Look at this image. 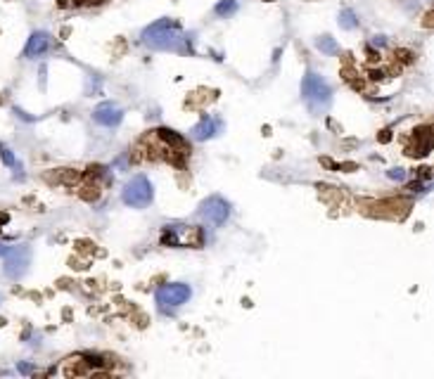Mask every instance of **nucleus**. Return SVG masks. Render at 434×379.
<instances>
[{"label":"nucleus","instance_id":"5","mask_svg":"<svg viewBox=\"0 0 434 379\" xmlns=\"http://www.w3.org/2000/svg\"><path fill=\"white\" fill-rule=\"evenodd\" d=\"M155 197V190H152V182L145 178V175H135L131 180L126 182L124 187V202L133 209H142L148 206Z\"/></svg>","mask_w":434,"mask_h":379},{"label":"nucleus","instance_id":"3","mask_svg":"<svg viewBox=\"0 0 434 379\" xmlns=\"http://www.w3.org/2000/svg\"><path fill=\"white\" fill-rule=\"evenodd\" d=\"M164 247H192L199 249L204 244V233L197 225H183V223H171L162 230Z\"/></svg>","mask_w":434,"mask_h":379},{"label":"nucleus","instance_id":"8","mask_svg":"<svg viewBox=\"0 0 434 379\" xmlns=\"http://www.w3.org/2000/svg\"><path fill=\"white\" fill-rule=\"evenodd\" d=\"M93 119H95L100 126H107V128H112V126L121 124L124 111H121V107H117V104L102 102L100 107H95V111H93Z\"/></svg>","mask_w":434,"mask_h":379},{"label":"nucleus","instance_id":"19","mask_svg":"<svg viewBox=\"0 0 434 379\" xmlns=\"http://www.w3.org/2000/svg\"><path fill=\"white\" fill-rule=\"evenodd\" d=\"M31 370H33V367H31V365H24V363L19 365V372H24V374H26V372H31Z\"/></svg>","mask_w":434,"mask_h":379},{"label":"nucleus","instance_id":"17","mask_svg":"<svg viewBox=\"0 0 434 379\" xmlns=\"http://www.w3.org/2000/svg\"><path fill=\"white\" fill-rule=\"evenodd\" d=\"M425 187H427V185H420V182H413V185H408V190H411V192H418V195H420V192H425Z\"/></svg>","mask_w":434,"mask_h":379},{"label":"nucleus","instance_id":"13","mask_svg":"<svg viewBox=\"0 0 434 379\" xmlns=\"http://www.w3.org/2000/svg\"><path fill=\"white\" fill-rule=\"evenodd\" d=\"M318 48H320L323 52H328V55H337L339 52V45L335 43V38H330V36L318 38Z\"/></svg>","mask_w":434,"mask_h":379},{"label":"nucleus","instance_id":"20","mask_svg":"<svg viewBox=\"0 0 434 379\" xmlns=\"http://www.w3.org/2000/svg\"><path fill=\"white\" fill-rule=\"evenodd\" d=\"M373 45H384V38L382 36H375V38H373Z\"/></svg>","mask_w":434,"mask_h":379},{"label":"nucleus","instance_id":"11","mask_svg":"<svg viewBox=\"0 0 434 379\" xmlns=\"http://www.w3.org/2000/svg\"><path fill=\"white\" fill-rule=\"evenodd\" d=\"M418 138L420 142H415V147H408V154L411 157H427L429 154V149H432V140H429V126H425V128H420Z\"/></svg>","mask_w":434,"mask_h":379},{"label":"nucleus","instance_id":"9","mask_svg":"<svg viewBox=\"0 0 434 379\" xmlns=\"http://www.w3.org/2000/svg\"><path fill=\"white\" fill-rule=\"evenodd\" d=\"M223 128V124L219 121V119H213V117H204L202 121H199L195 128H192V138L195 140H209V138H213L216 133Z\"/></svg>","mask_w":434,"mask_h":379},{"label":"nucleus","instance_id":"2","mask_svg":"<svg viewBox=\"0 0 434 379\" xmlns=\"http://www.w3.org/2000/svg\"><path fill=\"white\" fill-rule=\"evenodd\" d=\"M302 95L304 100H306V104H309V109L313 111V114H318V111H325L328 107H330L332 102V90L330 86L325 83L318 73L309 71L306 76H304L302 81Z\"/></svg>","mask_w":434,"mask_h":379},{"label":"nucleus","instance_id":"21","mask_svg":"<svg viewBox=\"0 0 434 379\" xmlns=\"http://www.w3.org/2000/svg\"><path fill=\"white\" fill-rule=\"evenodd\" d=\"M0 301H3V294H0Z\"/></svg>","mask_w":434,"mask_h":379},{"label":"nucleus","instance_id":"4","mask_svg":"<svg viewBox=\"0 0 434 379\" xmlns=\"http://www.w3.org/2000/svg\"><path fill=\"white\" fill-rule=\"evenodd\" d=\"M192 296V289L188 287V284L183 282H171V284H162L159 289H157V306H159V311H164V313H171V311H176V308H180L183 304H188Z\"/></svg>","mask_w":434,"mask_h":379},{"label":"nucleus","instance_id":"14","mask_svg":"<svg viewBox=\"0 0 434 379\" xmlns=\"http://www.w3.org/2000/svg\"><path fill=\"white\" fill-rule=\"evenodd\" d=\"M235 10H237L235 0H221V3L216 5V15H219V17H228V15H233Z\"/></svg>","mask_w":434,"mask_h":379},{"label":"nucleus","instance_id":"10","mask_svg":"<svg viewBox=\"0 0 434 379\" xmlns=\"http://www.w3.org/2000/svg\"><path fill=\"white\" fill-rule=\"evenodd\" d=\"M48 48H50V36H48L45 31H36V33H31L24 52H26V57H38V55H43Z\"/></svg>","mask_w":434,"mask_h":379},{"label":"nucleus","instance_id":"15","mask_svg":"<svg viewBox=\"0 0 434 379\" xmlns=\"http://www.w3.org/2000/svg\"><path fill=\"white\" fill-rule=\"evenodd\" d=\"M0 157H3V161H5L8 166H15V164H17V161H15V154L10 152L8 147H3V145H0Z\"/></svg>","mask_w":434,"mask_h":379},{"label":"nucleus","instance_id":"6","mask_svg":"<svg viewBox=\"0 0 434 379\" xmlns=\"http://www.w3.org/2000/svg\"><path fill=\"white\" fill-rule=\"evenodd\" d=\"M199 213H202V218L209 220L211 225H223L230 216V204L223 197H209V199L202 202Z\"/></svg>","mask_w":434,"mask_h":379},{"label":"nucleus","instance_id":"16","mask_svg":"<svg viewBox=\"0 0 434 379\" xmlns=\"http://www.w3.org/2000/svg\"><path fill=\"white\" fill-rule=\"evenodd\" d=\"M387 175H389L391 180H404L406 171H404V168H389V171H387Z\"/></svg>","mask_w":434,"mask_h":379},{"label":"nucleus","instance_id":"12","mask_svg":"<svg viewBox=\"0 0 434 379\" xmlns=\"http://www.w3.org/2000/svg\"><path fill=\"white\" fill-rule=\"evenodd\" d=\"M339 26L342 29H356L358 26V19L353 15V10H342L339 12Z\"/></svg>","mask_w":434,"mask_h":379},{"label":"nucleus","instance_id":"18","mask_svg":"<svg viewBox=\"0 0 434 379\" xmlns=\"http://www.w3.org/2000/svg\"><path fill=\"white\" fill-rule=\"evenodd\" d=\"M389 133L391 131H382V135H380V142H389V138H391Z\"/></svg>","mask_w":434,"mask_h":379},{"label":"nucleus","instance_id":"1","mask_svg":"<svg viewBox=\"0 0 434 379\" xmlns=\"http://www.w3.org/2000/svg\"><path fill=\"white\" fill-rule=\"evenodd\" d=\"M142 43L152 50H183L185 36L176 19H159L142 31Z\"/></svg>","mask_w":434,"mask_h":379},{"label":"nucleus","instance_id":"7","mask_svg":"<svg viewBox=\"0 0 434 379\" xmlns=\"http://www.w3.org/2000/svg\"><path fill=\"white\" fill-rule=\"evenodd\" d=\"M5 258V275L8 277H22L26 266L31 261V251L29 247H10L8 254L3 256Z\"/></svg>","mask_w":434,"mask_h":379}]
</instances>
